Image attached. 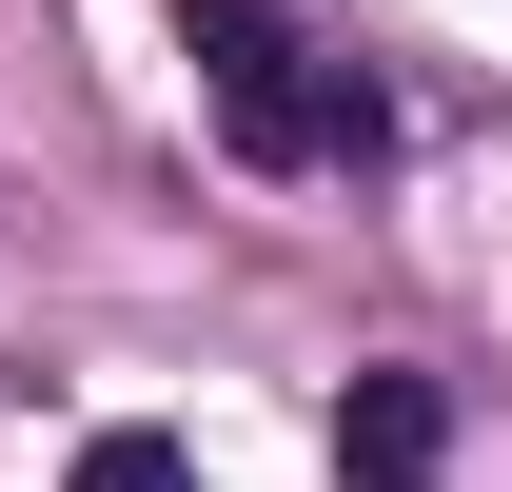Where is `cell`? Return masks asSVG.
<instances>
[{"instance_id": "2", "label": "cell", "mask_w": 512, "mask_h": 492, "mask_svg": "<svg viewBox=\"0 0 512 492\" xmlns=\"http://www.w3.org/2000/svg\"><path fill=\"white\" fill-rule=\"evenodd\" d=\"M453 473V394L434 374H355V414H335V492H434Z\"/></svg>"}, {"instance_id": "3", "label": "cell", "mask_w": 512, "mask_h": 492, "mask_svg": "<svg viewBox=\"0 0 512 492\" xmlns=\"http://www.w3.org/2000/svg\"><path fill=\"white\" fill-rule=\"evenodd\" d=\"M60 492H197V453H178L158 414H119V433H79V473H60Z\"/></svg>"}, {"instance_id": "1", "label": "cell", "mask_w": 512, "mask_h": 492, "mask_svg": "<svg viewBox=\"0 0 512 492\" xmlns=\"http://www.w3.org/2000/svg\"><path fill=\"white\" fill-rule=\"evenodd\" d=\"M178 40H197V99H217V138H237L256 178H355V158H394V99L335 60L296 0H178Z\"/></svg>"}]
</instances>
